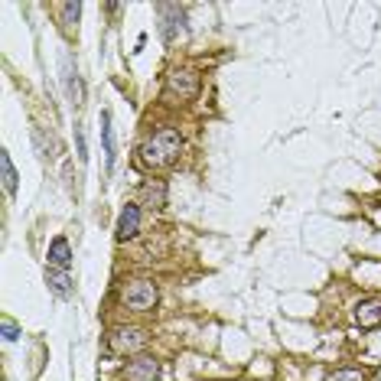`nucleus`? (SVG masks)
<instances>
[{
	"label": "nucleus",
	"instance_id": "nucleus-1",
	"mask_svg": "<svg viewBox=\"0 0 381 381\" xmlns=\"http://www.w3.org/2000/svg\"><path fill=\"white\" fill-rule=\"evenodd\" d=\"M179 150H183V137H179V131L160 127V131H153L144 144L137 147V160H140V167H147V169H160V167H169V163L176 160Z\"/></svg>",
	"mask_w": 381,
	"mask_h": 381
},
{
	"label": "nucleus",
	"instance_id": "nucleus-2",
	"mask_svg": "<svg viewBox=\"0 0 381 381\" xmlns=\"http://www.w3.org/2000/svg\"><path fill=\"white\" fill-rule=\"evenodd\" d=\"M157 300H160V290H157V284L153 280H127L124 287H121V303L127 306V310H134V313H150L153 306H157Z\"/></svg>",
	"mask_w": 381,
	"mask_h": 381
},
{
	"label": "nucleus",
	"instance_id": "nucleus-3",
	"mask_svg": "<svg viewBox=\"0 0 381 381\" xmlns=\"http://www.w3.org/2000/svg\"><path fill=\"white\" fill-rule=\"evenodd\" d=\"M150 336L144 329H137V326H118V329H111L108 336V349L111 352H118V356H127V352H140L147 349Z\"/></svg>",
	"mask_w": 381,
	"mask_h": 381
},
{
	"label": "nucleus",
	"instance_id": "nucleus-4",
	"mask_svg": "<svg viewBox=\"0 0 381 381\" xmlns=\"http://www.w3.org/2000/svg\"><path fill=\"white\" fill-rule=\"evenodd\" d=\"M157 13H160V40L163 42H176L179 36H183V30H186V10L179 7V4H160L157 7Z\"/></svg>",
	"mask_w": 381,
	"mask_h": 381
},
{
	"label": "nucleus",
	"instance_id": "nucleus-5",
	"mask_svg": "<svg viewBox=\"0 0 381 381\" xmlns=\"http://www.w3.org/2000/svg\"><path fill=\"white\" fill-rule=\"evenodd\" d=\"M167 92L179 95V98H195V92H199V75H195L193 68H173L167 75Z\"/></svg>",
	"mask_w": 381,
	"mask_h": 381
},
{
	"label": "nucleus",
	"instance_id": "nucleus-6",
	"mask_svg": "<svg viewBox=\"0 0 381 381\" xmlns=\"http://www.w3.org/2000/svg\"><path fill=\"white\" fill-rule=\"evenodd\" d=\"M160 378V362L150 356H140L124 368V381H157Z\"/></svg>",
	"mask_w": 381,
	"mask_h": 381
},
{
	"label": "nucleus",
	"instance_id": "nucleus-7",
	"mask_svg": "<svg viewBox=\"0 0 381 381\" xmlns=\"http://www.w3.org/2000/svg\"><path fill=\"white\" fill-rule=\"evenodd\" d=\"M137 231H140V205L127 202L118 215V229H114V235H118V241H131Z\"/></svg>",
	"mask_w": 381,
	"mask_h": 381
},
{
	"label": "nucleus",
	"instance_id": "nucleus-8",
	"mask_svg": "<svg viewBox=\"0 0 381 381\" xmlns=\"http://www.w3.org/2000/svg\"><path fill=\"white\" fill-rule=\"evenodd\" d=\"M62 85H66V95L72 98V104L85 102V88L82 78H78V68L72 66V56H62Z\"/></svg>",
	"mask_w": 381,
	"mask_h": 381
},
{
	"label": "nucleus",
	"instance_id": "nucleus-9",
	"mask_svg": "<svg viewBox=\"0 0 381 381\" xmlns=\"http://www.w3.org/2000/svg\"><path fill=\"white\" fill-rule=\"evenodd\" d=\"M356 322L362 329H378L381 326V300H362L356 306Z\"/></svg>",
	"mask_w": 381,
	"mask_h": 381
},
{
	"label": "nucleus",
	"instance_id": "nucleus-10",
	"mask_svg": "<svg viewBox=\"0 0 381 381\" xmlns=\"http://www.w3.org/2000/svg\"><path fill=\"white\" fill-rule=\"evenodd\" d=\"M49 267H59V271H68L72 267V248H68V238H52L49 241Z\"/></svg>",
	"mask_w": 381,
	"mask_h": 381
},
{
	"label": "nucleus",
	"instance_id": "nucleus-11",
	"mask_svg": "<svg viewBox=\"0 0 381 381\" xmlns=\"http://www.w3.org/2000/svg\"><path fill=\"white\" fill-rule=\"evenodd\" d=\"M140 205H147V209H163V205H167V183H163V179H150V183L140 189Z\"/></svg>",
	"mask_w": 381,
	"mask_h": 381
},
{
	"label": "nucleus",
	"instance_id": "nucleus-12",
	"mask_svg": "<svg viewBox=\"0 0 381 381\" xmlns=\"http://www.w3.org/2000/svg\"><path fill=\"white\" fill-rule=\"evenodd\" d=\"M46 284H49V290L56 296H72L75 294V287H72V277H68L66 271H59V267H46Z\"/></svg>",
	"mask_w": 381,
	"mask_h": 381
},
{
	"label": "nucleus",
	"instance_id": "nucleus-13",
	"mask_svg": "<svg viewBox=\"0 0 381 381\" xmlns=\"http://www.w3.org/2000/svg\"><path fill=\"white\" fill-rule=\"evenodd\" d=\"M102 140H104V163H108L111 173L114 160H118V144H114V131H111V111H102Z\"/></svg>",
	"mask_w": 381,
	"mask_h": 381
},
{
	"label": "nucleus",
	"instance_id": "nucleus-14",
	"mask_svg": "<svg viewBox=\"0 0 381 381\" xmlns=\"http://www.w3.org/2000/svg\"><path fill=\"white\" fill-rule=\"evenodd\" d=\"M0 173H4V189H7V195H13L17 193V169H13V160H10L7 150L0 153Z\"/></svg>",
	"mask_w": 381,
	"mask_h": 381
},
{
	"label": "nucleus",
	"instance_id": "nucleus-15",
	"mask_svg": "<svg viewBox=\"0 0 381 381\" xmlns=\"http://www.w3.org/2000/svg\"><path fill=\"white\" fill-rule=\"evenodd\" d=\"M59 17H62V30L72 33V26H78V17H82V4H59Z\"/></svg>",
	"mask_w": 381,
	"mask_h": 381
},
{
	"label": "nucleus",
	"instance_id": "nucleus-16",
	"mask_svg": "<svg viewBox=\"0 0 381 381\" xmlns=\"http://www.w3.org/2000/svg\"><path fill=\"white\" fill-rule=\"evenodd\" d=\"M322 381H365V375H362V372H356V368H339V372L326 375Z\"/></svg>",
	"mask_w": 381,
	"mask_h": 381
},
{
	"label": "nucleus",
	"instance_id": "nucleus-17",
	"mask_svg": "<svg viewBox=\"0 0 381 381\" xmlns=\"http://www.w3.org/2000/svg\"><path fill=\"white\" fill-rule=\"evenodd\" d=\"M0 329H4V339H7V342H17V339H20V326L10 320V316L0 320Z\"/></svg>",
	"mask_w": 381,
	"mask_h": 381
},
{
	"label": "nucleus",
	"instance_id": "nucleus-18",
	"mask_svg": "<svg viewBox=\"0 0 381 381\" xmlns=\"http://www.w3.org/2000/svg\"><path fill=\"white\" fill-rule=\"evenodd\" d=\"M75 147H78V160H85L88 153H85V134H82V127H75Z\"/></svg>",
	"mask_w": 381,
	"mask_h": 381
}]
</instances>
